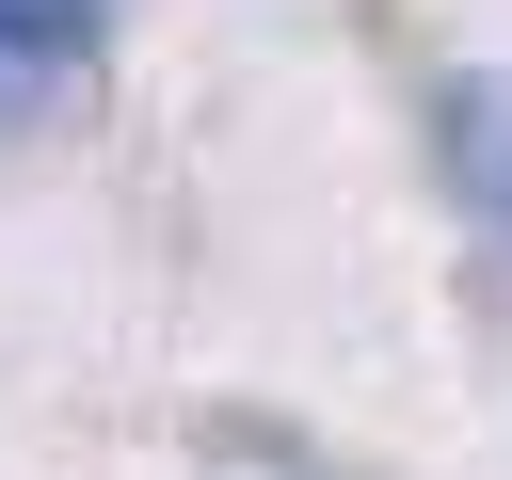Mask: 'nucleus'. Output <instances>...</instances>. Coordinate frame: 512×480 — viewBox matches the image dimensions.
I'll return each instance as SVG.
<instances>
[{"label": "nucleus", "mask_w": 512, "mask_h": 480, "mask_svg": "<svg viewBox=\"0 0 512 480\" xmlns=\"http://www.w3.org/2000/svg\"><path fill=\"white\" fill-rule=\"evenodd\" d=\"M96 64H112V0H0V144L48 128Z\"/></svg>", "instance_id": "nucleus-1"}]
</instances>
